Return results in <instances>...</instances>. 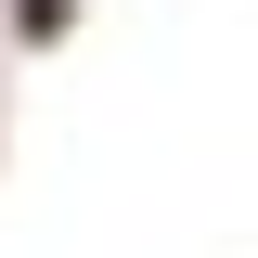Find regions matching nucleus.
I'll list each match as a JSON object with an SVG mask.
<instances>
[{"label": "nucleus", "mask_w": 258, "mask_h": 258, "mask_svg": "<svg viewBox=\"0 0 258 258\" xmlns=\"http://www.w3.org/2000/svg\"><path fill=\"white\" fill-rule=\"evenodd\" d=\"M78 13H91V0H13L0 26H13V52H52V39H78Z\"/></svg>", "instance_id": "f257e3e1"}]
</instances>
